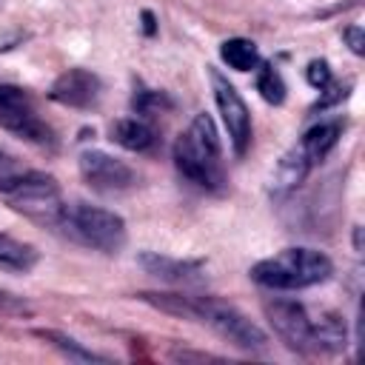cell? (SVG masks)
<instances>
[{
  "label": "cell",
  "mask_w": 365,
  "mask_h": 365,
  "mask_svg": "<svg viewBox=\"0 0 365 365\" xmlns=\"http://www.w3.org/2000/svg\"><path fill=\"white\" fill-rule=\"evenodd\" d=\"M140 299H145L148 305H154L165 314H174L180 319H191V322H202V325L214 328L222 339H228L240 351H265V345H268V336L257 322H251L242 311H237L234 305H228L217 297L143 291Z\"/></svg>",
  "instance_id": "1"
},
{
  "label": "cell",
  "mask_w": 365,
  "mask_h": 365,
  "mask_svg": "<svg viewBox=\"0 0 365 365\" xmlns=\"http://www.w3.org/2000/svg\"><path fill=\"white\" fill-rule=\"evenodd\" d=\"M174 165L188 182H194L205 191H222L225 188L222 145H220L217 125L208 114H197L191 120V125L177 137Z\"/></svg>",
  "instance_id": "2"
},
{
  "label": "cell",
  "mask_w": 365,
  "mask_h": 365,
  "mask_svg": "<svg viewBox=\"0 0 365 365\" xmlns=\"http://www.w3.org/2000/svg\"><path fill=\"white\" fill-rule=\"evenodd\" d=\"M334 274V262L314 248H285L259 259L251 268V279L271 291H299L325 282Z\"/></svg>",
  "instance_id": "3"
},
{
  "label": "cell",
  "mask_w": 365,
  "mask_h": 365,
  "mask_svg": "<svg viewBox=\"0 0 365 365\" xmlns=\"http://www.w3.org/2000/svg\"><path fill=\"white\" fill-rule=\"evenodd\" d=\"M0 197L20 214H26L34 222L60 228L63 220V197L60 185L54 177L40 174V171H26V174H6L0 177Z\"/></svg>",
  "instance_id": "4"
},
{
  "label": "cell",
  "mask_w": 365,
  "mask_h": 365,
  "mask_svg": "<svg viewBox=\"0 0 365 365\" xmlns=\"http://www.w3.org/2000/svg\"><path fill=\"white\" fill-rule=\"evenodd\" d=\"M60 228L80 245L103 254H117L125 245V220L100 205H88V202L66 205Z\"/></svg>",
  "instance_id": "5"
},
{
  "label": "cell",
  "mask_w": 365,
  "mask_h": 365,
  "mask_svg": "<svg viewBox=\"0 0 365 365\" xmlns=\"http://www.w3.org/2000/svg\"><path fill=\"white\" fill-rule=\"evenodd\" d=\"M262 311L274 328V334L299 354H317V317L308 314L305 305L294 302V299H265Z\"/></svg>",
  "instance_id": "6"
},
{
  "label": "cell",
  "mask_w": 365,
  "mask_h": 365,
  "mask_svg": "<svg viewBox=\"0 0 365 365\" xmlns=\"http://www.w3.org/2000/svg\"><path fill=\"white\" fill-rule=\"evenodd\" d=\"M0 125L34 145H54V131L34 114L29 94L17 86H0Z\"/></svg>",
  "instance_id": "7"
},
{
  "label": "cell",
  "mask_w": 365,
  "mask_h": 365,
  "mask_svg": "<svg viewBox=\"0 0 365 365\" xmlns=\"http://www.w3.org/2000/svg\"><path fill=\"white\" fill-rule=\"evenodd\" d=\"M208 80H211L214 100H217V108L222 114L228 140H231V145H234L237 154H245L248 145H251V111H248L245 100L240 97V91L217 68H208Z\"/></svg>",
  "instance_id": "8"
},
{
  "label": "cell",
  "mask_w": 365,
  "mask_h": 365,
  "mask_svg": "<svg viewBox=\"0 0 365 365\" xmlns=\"http://www.w3.org/2000/svg\"><path fill=\"white\" fill-rule=\"evenodd\" d=\"M80 174L83 180L103 194H117L125 191L137 182V174L128 163L106 154V151H83L80 154Z\"/></svg>",
  "instance_id": "9"
},
{
  "label": "cell",
  "mask_w": 365,
  "mask_h": 365,
  "mask_svg": "<svg viewBox=\"0 0 365 365\" xmlns=\"http://www.w3.org/2000/svg\"><path fill=\"white\" fill-rule=\"evenodd\" d=\"M100 91H103V83L94 71L68 68L51 83L48 97L60 106H68V108H91V106H97Z\"/></svg>",
  "instance_id": "10"
},
{
  "label": "cell",
  "mask_w": 365,
  "mask_h": 365,
  "mask_svg": "<svg viewBox=\"0 0 365 365\" xmlns=\"http://www.w3.org/2000/svg\"><path fill=\"white\" fill-rule=\"evenodd\" d=\"M140 265H143L148 274H154V277H160V279H165V282H180V285L200 282V271H202L200 262H191V259H171V257H160V254H154V251L140 254Z\"/></svg>",
  "instance_id": "11"
},
{
  "label": "cell",
  "mask_w": 365,
  "mask_h": 365,
  "mask_svg": "<svg viewBox=\"0 0 365 365\" xmlns=\"http://www.w3.org/2000/svg\"><path fill=\"white\" fill-rule=\"evenodd\" d=\"M111 140L125 151H148L157 143V131L143 117H123L111 125Z\"/></svg>",
  "instance_id": "12"
},
{
  "label": "cell",
  "mask_w": 365,
  "mask_h": 365,
  "mask_svg": "<svg viewBox=\"0 0 365 365\" xmlns=\"http://www.w3.org/2000/svg\"><path fill=\"white\" fill-rule=\"evenodd\" d=\"M311 168H314V165L308 163V157L302 154V148L294 145L288 154H282V160H279L277 168H274V177H271V188H274V194L294 191V188L305 180V174H308Z\"/></svg>",
  "instance_id": "13"
},
{
  "label": "cell",
  "mask_w": 365,
  "mask_h": 365,
  "mask_svg": "<svg viewBox=\"0 0 365 365\" xmlns=\"http://www.w3.org/2000/svg\"><path fill=\"white\" fill-rule=\"evenodd\" d=\"M339 131H342L339 123H319V125L308 128L297 145L302 148V154L308 157V163L317 165V163H322V160L331 154V148H334L336 140H339Z\"/></svg>",
  "instance_id": "14"
},
{
  "label": "cell",
  "mask_w": 365,
  "mask_h": 365,
  "mask_svg": "<svg viewBox=\"0 0 365 365\" xmlns=\"http://www.w3.org/2000/svg\"><path fill=\"white\" fill-rule=\"evenodd\" d=\"M220 57L225 66H231L234 71H251L259 66V51L251 40L245 37H231L220 46Z\"/></svg>",
  "instance_id": "15"
},
{
  "label": "cell",
  "mask_w": 365,
  "mask_h": 365,
  "mask_svg": "<svg viewBox=\"0 0 365 365\" xmlns=\"http://www.w3.org/2000/svg\"><path fill=\"white\" fill-rule=\"evenodd\" d=\"M37 262V251L29 242H20L9 234H0V265L11 271H29Z\"/></svg>",
  "instance_id": "16"
},
{
  "label": "cell",
  "mask_w": 365,
  "mask_h": 365,
  "mask_svg": "<svg viewBox=\"0 0 365 365\" xmlns=\"http://www.w3.org/2000/svg\"><path fill=\"white\" fill-rule=\"evenodd\" d=\"M37 336H43L46 342H51L57 351H63L68 359H74V362H103V356H97L94 351H88V348H83L77 339H71L68 334H63V331H46V328H40V331H34Z\"/></svg>",
  "instance_id": "17"
},
{
  "label": "cell",
  "mask_w": 365,
  "mask_h": 365,
  "mask_svg": "<svg viewBox=\"0 0 365 365\" xmlns=\"http://www.w3.org/2000/svg\"><path fill=\"white\" fill-rule=\"evenodd\" d=\"M257 91H259L262 100L271 103V106H282V103H285V83H282V77H279V71H277L274 66L262 63V66L257 68Z\"/></svg>",
  "instance_id": "18"
},
{
  "label": "cell",
  "mask_w": 365,
  "mask_h": 365,
  "mask_svg": "<svg viewBox=\"0 0 365 365\" xmlns=\"http://www.w3.org/2000/svg\"><path fill=\"white\" fill-rule=\"evenodd\" d=\"M131 106H134V111H137V114H143V117H154L160 108H165V106H171V103L165 100V94H163V91L140 88V91H134Z\"/></svg>",
  "instance_id": "19"
},
{
  "label": "cell",
  "mask_w": 365,
  "mask_h": 365,
  "mask_svg": "<svg viewBox=\"0 0 365 365\" xmlns=\"http://www.w3.org/2000/svg\"><path fill=\"white\" fill-rule=\"evenodd\" d=\"M305 77H308V83H311L314 88H319V91H325V88L331 86V68H328L325 60H314V63L308 66Z\"/></svg>",
  "instance_id": "20"
},
{
  "label": "cell",
  "mask_w": 365,
  "mask_h": 365,
  "mask_svg": "<svg viewBox=\"0 0 365 365\" xmlns=\"http://www.w3.org/2000/svg\"><path fill=\"white\" fill-rule=\"evenodd\" d=\"M345 40H348V46H351L354 54H362L365 37H362V29H359V26H348V29H345Z\"/></svg>",
  "instance_id": "21"
},
{
  "label": "cell",
  "mask_w": 365,
  "mask_h": 365,
  "mask_svg": "<svg viewBox=\"0 0 365 365\" xmlns=\"http://www.w3.org/2000/svg\"><path fill=\"white\" fill-rule=\"evenodd\" d=\"M0 311H26V302H20L17 297L0 291Z\"/></svg>",
  "instance_id": "22"
},
{
  "label": "cell",
  "mask_w": 365,
  "mask_h": 365,
  "mask_svg": "<svg viewBox=\"0 0 365 365\" xmlns=\"http://www.w3.org/2000/svg\"><path fill=\"white\" fill-rule=\"evenodd\" d=\"M143 20H145V34H154V17H151V11H143Z\"/></svg>",
  "instance_id": "23"
},
{
  "label": "cell",
  "mask_w": 365,
  "mask_h": 365,
  "mask_svg": "<svg viewBox=\"0 0 365 365\" xmlns=\"http://www.w3.org/2000/svg\"><path fill=\"white\" fill-rule=\"evenodd\" d=\"M11 163H14V160H11V157H9L6 151H0V171H6V168H11Z\"/></svg>",
  "instance_id": "24"
}]
</instances>
